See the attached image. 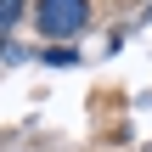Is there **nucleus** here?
<instances>
[{"label": "nucleus", "instance_id": "1", "mask_svg": "<svg viewBox=\"0 0 152 152\" xmlns=\"http://www.w3.org/2000/svg\"><path fill=\"white\" fill-rule=\"evenodd\" d=\"M34 23H39V34H51V39H73V34H85L90 6H85V0H34Z\"/></svg>", "mask_w": 152, "mask_h": 152}, {"label": "nucleus", "instance_id": "2", "mask_svg": "<svg viewBox=\"0 0 152 152\" xmlns=\"http://www.w3.org/2000/svg\"><path fill=\"white\" fill-rule=\"evenodd\" d=\"M17 17H23V0H0V34H11Z\"/></svg>", "mask_w": 152, "mask_h": 152}, {"label": "nucleus", "instance_id": "3", "mask_svg": "<svg viewBox=\"0 0 152 152\" xmlns=\"http://www.w3.org/2000/svg\"><path fill=\"white\" fill-rule=\"evenodd\" d=\"M45 62H51V68H73L79 56H73V45H51V51H45Z\"/></svg>", "mask_w": 152, "mask_h": 152}]
</instances>
